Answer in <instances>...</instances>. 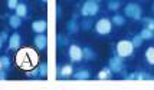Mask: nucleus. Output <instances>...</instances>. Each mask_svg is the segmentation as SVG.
<instances>
[{
  "instance_id": "nucleus-22",
  "label": "nucleus",
  "mask_w": 154,
  "mask_h": 90,
  "mask_svg": "<svg viewBox=\"0 0 154 90\" xmlns=\"http://www.w3.org/2000/svg\"><path fill=\"white\" fill-rule=\"evenodd\" d=\"M92 20H89V19H84L82 22L79 23V27L82 29V30H89L91 27H92Z\"/></svg>"
},
{
  "instance_id": "nucleus-35",
  "label": "nucleus",
  "mask_w": 154,
  "mask_h": 90,
  "mask_svg": "<svg viewBox=\"0 0 154 90\" xmlns=\"http://www.w3.org/2000/svg\"><path fill=\"white\" fill-rule=\"evenodd\" d=\"M0 70H5V69H3V64H2V62H0Z\"/></svg>"
},
{
  "instance_id": "nucleus-37",
  "label": "nucleus",
  "mask_w": 154,
  "mask_h": 90,
  "mask_svg": "<svg viewBox=\"0 0 154 90\" xmlns=\"http://www.w3.org/2000/svg\"><path fill=\"white\" fill-rule=\"evenodd\" d=\"M153 12H154V4H153Z\"/></svg>"
},
{
  "instance_id": "nucleus-36",
  "label": "nucleus",
  "mask_w": 154,
  "mask_h": 90,
  "mask_svg": "<svg viewBox=\"0 0 154 90\" xmlns=\"http://www.w3.org/2000/svg\"><path fill=\"white\" fill-rule=\"evenodd\" d=\"M40 1H43V3H46V1H48V0H40Z\"/></svg>"
},
{
  "instance_id": "nucleus-2",
  "label": "nucleus",
  "mask_w": 154,
  "mask_h": 90,
  "mask_svg": "<svg viewBox=\"0 0 154 90\" xmlns=\"http://www.w3.org/2000/svg\"><path fill=\"white\" fill-rule=\"evenodd\" d=\"M134 45L131 43V40H120L117 46H115V51H117V54L120 56V57L125 59L128 56H131L133 53H134Z\"/></svg>"
},
{
  "instance_id": "nucleus-21",
  "label": "nucleus",
  "mask_w": 154,
  "mask_h": 90,
  "mask_svg": "<svg viewBox=\"0 0 154 90\" xmlns=\"http://www.w3.org/2000/svg\"><path fill=\"white\" fill-rule=\"evenodd\" d=\"M121 6V0H111V1H108V9L111 10V12H117Z\"/></svg>"
},
{
  "instance_id": "nucleus-4",
  "label": "nucleus",
  "mask_w": 154,
  "mask_h": 90,
  "mask_svg": "<svg viewBox=\"0 0 154 90\" xmlns=\"http://www.w3.org/2000/svg\"><path fill=\"white\" fill-rule=\"evenodd\" d=\"M100 12V6H98V3L94 1V0H87L82 7H81V14L84 16V17H92L95 16L97 13Z\"/></svg>"
},
{
  "instance_id": "nucleus-13",
  "label": "nucleus",
  "mask_w": 154,
  "mask_h": 90,
  "mask_svg": "<svg viewBox=\"0 0 154 90\" xmlns=\"http://www.w3.org/2000/svg\"><path fill=\"white\" fill-rule=\"evenodd\" d=\"M97 77H98L100 80H109V79L112 77V70H111L109 67H104V69L97 74Z\"/></svg>"
},
{
  "instance_id": "nucleus-6",
  "label": "nucleus",
  "mask_w": 154,
  "mask_h": 90,
  "mask_svg": "<svg viewBox=\"0 0 154 90\" xmlns=\"http://www.w3.org/2000/svg\"><path fill=\"white\" fill-rule=\"evenodd\" d=\"M68 56L71 59V62L74 63H79L81 60H84V54H82V49L78 45H71L68 49Z\"/></svg>"
},
{
  "instance_id": "nucleus-29",
  "label": "nucleus",
  "mask_w": 154,
  "mask_h": 90,
  "mask_svg": "<svg viewBox=\"0 0 154 90\" xmlns=\"http://www.w3.org/2000/svg\"><path fill=\"white\" fill-rule=\"evenodd\" d=\"M17 4H19V0H7V7L10 10H16Z\"/></svg>"
},
{
  "instance_id": "nucleus-14",
  "label": "nucleus",
  "mask_w": 154,
  "mask_h": 90,
  "mask_svg": "<svg viewBox=\"0 0 154 90\" xmlns=\"http://www.w3.org/2000/svg\"><path fill=\"white\" fill-rule=\"evenodd\" d=\"M89 77H91V74H89V71L85 70V69H81V70H78L76 73H74L75 80H88Z\"/></svg>"
},
{
  "instance_id": "nucleus-3",
  "label": "nucleus",
  "mask_w": 154,
  "mask_h": 90,
  "mask_svg": "<svg viewBox=\"0 0 154 90\" xmlns=\"http://www.w3.org/2000/svg\"><path fill=\"white\" fill-rule=\"evenodd\" d=\"M112 30V22L108 17H102L100 19L97 23H95V32L98 33L100 36H105V34H109Z\"/></svg>"
},
{
  "instance_id": "nucleus-28",
  "label": "nucleus",
  "mask_w": 154,
  "mask_h": 90,
  "mask_svg": "<svg viewBox=\"0 0 154 90\" xmlns=\"http://www.w3.org/2000/svg\"><path fill=\"white\" fill-rule=\"evenodd\" d=\"M26 76L27 77H39L40 74H39V69H32V70H27L26 71Z\"/></svg>"
},
{
  "instance_id": "nucleus-5",
  "label": "nucleus",
  "mask_w": 154,
  "mask_h": 90,
  "mask_svg": "<svg viewBox=\"0 0 154 90\" xmlns=\"http://www.w3.org/2000/svg\"><path fill=\"white\" fill-rule=\"evenodd\" d=\"M124 13H125L127 17H131V19H134V20L143 19V9L137 3H128V4H125Z\"/></svg>"
},
{
  "instance_id": "nucleus-33",
  "label": "nucleus",
  "mask_w": 154,
  "mask_h": 90,
  "mask_svg": "<svg viewBox=\"0 0 154 90\" xmlns=\"http://www.w3.org/2000/svg\"><path fill=\"white\" fill-rule=\"evenodd\" d=\"M125 80H135V73H133V74H128V76H125Z\"/></svg>"
},
{
  "instance_id": "nucleus-30",
  "label": "nucleus",
  "mask_w": 154,
  "mask_h": 90,
  "mask_svg": "<svg viewBox=\"0 0 154 90\" xmlns=\"http://www.w3.org/2000/svg\"><path fill=\"white\" fill-rule=\"evenodd\" d=\"M0 39H2L3 42L9 40V34H7V32H2V33H0Z\"/></svg>"
},
{
  "instance_id": "nucleus-27",
  "label": "nucleus",
  "mask_w": 154,
  "mask_h": 90,
  "mask_svg": "<svg viewBox=\"0 0 154 90\" xmlns=\"http://www.w3.org/2000/svg\"><path fill=\"white\" fill-rule=\"evenodd\" d=\"M0 62L3 64V69H5V70H7V69L10 67V62H9V57H7V56H2V57H0Z\"/></svg>"
},
{
  "instance_id": "nucleus-20",
  "label": "nucleus",
  "mask_w": 154,
  "mask_h": 90,
  "mask_svg": "<svg viewBox=\"0 0 154 90\" xmlns=\"http://www.w3.org/2000/svg\"><path fill=\"white\" fill-rule=\"evenodd\" d=\"M66 30L69 33H76L79 30V25L76 23V20H71L69 23L66 25Z\"/></svg>"
},
{
  "instance_id": "nucleus-34",
  "label": "nucleus",
  "mask_w": 154,
  "mask_h": 90,
  "mask_svg": "<svg viewBox=\"0 0 154 90\" xmlns=\"http://www.w3.org/2000/svg\"><path fill=\"white\" fill-rule=\"evenodd\" d=\"M3 43H5V42H3V40L0 39V49H2V46H3Z\"/></svg>"
},
{
  "instance_id": "nucleus-19",
  "label": "nucleus",
  "mask_w": 154,
  "mask_h": 90,
  "mask_svg": "<svg viewBox=\"0 0 154 90\" xmlns=\"http://www.w3.org/2000/svg\"><path fill=\"white\" fill-rule=\"evenodd\" d=\"M146 60L148 64L154 66V47H148L146 50Z\"/></svg>"
},
{
  "instance_id": "nucleus-18",
  "label": "nucleus",
  "mask_w": 154,
  "mask_h": 90,
  "mask_svg": "<svg viewBox=\"0 0 154 90\" xmlns=\"http://www.w3.org/2000/svg\"><path fill=\"white\" fill-rule=\"evenodd\" d=\"M111 22H112V25H115V26H124L125 25V17L121 16V14H114Z\"/></svg>"
},
{
  "instance_id": "nucleus-31",
  "label": "nucleus",
  "mask_w": 154,
  "mask_h": 90,
  "mask_svg": "<svg viewBox=\"0 0 154 90\" xmlns=\"http://www.w3.org/2000/svg\"><path fill=\"white\" fill-rule=\"evenodd\" d=\"M6 79H7L6 70H0V80H6Z\"/></svg>"
},
{
  "instance_id": "nucleus-26",
  "label": "nucleus",
  "mask_w": 154,
  "mask_h": 90,
  "mask_svg": "<svg viewBox=\"0 0 154 90\" xmlns=\"http://www.w3.org/2000/svg\"><path fill=\"white\" fill-rule=\"evenodd\" d=\"M38 69H39L40 77H45V76H46V73H48V64L46 63H40Z\"/></svg>"
},
{
  "instance_id": "nucleus-16",
  "label": "nucleus",
  "mask_w": 154,
  "mask_h": 90,
  "mask_svg": "<svg viewBox=\"0 0 154 90\" xmlns=\"http://www.w3.org/2000/svg\"><path fill=\"white\" fill-rule=\"evenodd\" d=\"M140 36L143 37V40H153L154 39V32L153 30H150V29H147V27H144V29L140 32Z\"/></svg>"
},
{
  "instance_id": "nucleus-24",
  "label": "nucleus",
  "mask_w": 154,
  "mask_h": 90,
  "mask_svg": "<svg viewBox=\"0 0 154 90\" xmlns=\"http://www.w3.org/2000/svg\"><path fill=\"white\" fill-rule=\"evenodd\" d=\"M131 43L134 45V47H141L143 46V37H141L140 34H135L134 37L131 39Z\"/></svg>"
},
{
  "instance_id": "nucleus-25",
  "label": "nucleus",
  "mask_w": 154,
  "mask_h": 90,
  "mask_svg": "<svg viewBox=\"0 0 154 90\" xmlns=\"http://www.w3.org/2000/svg\"><path fill=\"white\" fill-rule=\"evenodd\" d=\"M143 22L146 23V27H147V29H150V30H153V32H154V19L144 17V19H143Z\"/></svg>"
},
{
  "instance_id": "nucleus-8",
  "label": "nucleus",
  "mask_w": 154,
  "mask_h": 90,
  "mask_svg": "<svg viewBox=\"0 0 154 90\" xmlns=\"http://www.w3.org/2000/svg\"><path fill=\"white\" fill-rule=\"evenodd\" d=\"M33 43L35 46L39 49V50H43V49H46V45H48V39L46 36L43 34V33H38L33 39Z\"/></svg>"
},
{
  "instance_id": "nucleus-32",
  "label": "nucleus",
  "mask_w": 154,
  "mask_h": 90,
  "mask_svg": "<svg viewBox=\"0 0 154 90\" xmlns=\"http://www.w3.org/2000/svg\"><path fill=\"white\" fill-rule=\"evenodd\" d=\"M58 42H59V43L62 42V45H66V43H68V39L66 37H60V36H59V37H58Z\"/></svg>"
},
{
  "instance_id": "nucleus-1",
  "label": "nucleus",
  "mask_w": 154,
  "mask_h": 90,
  "mask_svg": "<svg viewBox=\"0 0 154 90\" xmlns=\"http://www.w3.org/2000/svg\"><path fill=\"white\" fill-rule=\"evenodd\" d=\"M39 56H38V53L36 50L33 49H30V47H23V49H20L17 53H16V56H14V63L17 67H20L22 70H32L35 69L38 63H39Z\"/></svg>"
},
{
  "instance_id": "nucleus-17",
  "label": "nucleus",
  "mask_w": 154,
  "mask_h": 90,
  "mask_svg": "<svg viewBox=\"0 0 154 90\" xmlns=\"http://www.w3.org/2000/svg\"><path fill=\"white\" fill-rule=\"evenodd\" d=\"M16 14H17L19 17L27 16V6L25 3H19V4H17V7H16Z\"/></svg>"
},
{
  "instance_id": "nucleus-15",
  "label": "nucleus",
  "mask_w": 154,
  "mask_h": 90,
  "mask_svg": "<svg viewBox=\"0 0 154 90\" xmlns=\"http://www.w3.org/2000/svg\"><path fill=\"white\" fill-rule=\"evenodd\" d=\"M72 73H74V67H72L71 64H65V66L60 69L59 76L60 77H68V76H71Z\"/></svg>"
},
{
  "instance_id": "nucleus-11",
  "label": "nucleus",
  "mask_w": 154,
  "mask_h": 90,
  "mask_svg": "<svg viewBox=\"0 0 154 90\" xmlns=\"http://www.w3.org/2000/svg\"><path fill=\"white\" fill-rule=\"evenodd\" d=\"M82 54H84L85 62H91V60H94V59L97 57V51H95L92 47H89V46H85V47L82 49Z\"/></svg>"
},
{
  "instance_id": "nucleus-7",
  "label": "nucleus",
  "mask_w": 154,
  "mask_h": 90,
  "mask_svg": "<svg viewBox=\"0 0 154 90\" xmlns=\"http://www.w3.org/2000/svg\"><path fill=\"white\" fill-rule=\"evenodd\" d=\"M111 70H112V73H120V71H122L124 69H125V64H124V59L120 57L118 54L117 56H114V57L109 59V66H108Z\"/></svg>"
},
{
  "instance_id": "nucleus-10",
  "label": "nucleus",
  "mask_w": 154,
  "mask_h": 90,
  "mask_svg": "<svg viewBox=\"0 0 154 90\" xmlns=\"http://www.w3.org/2000/svg\"><path fill=\"white\" fill-rule=\"evenodd\" d=\"M22 43V37H20V34L17 32H14L10 37H9V49L10 50H14V49H17Z\"/></svg>"
},
{
  "instance_id": "nucleus-23",
  "label": "nucleus",
  "mask_w": 154,
  "mask_h": 90,
  "mask_svg": "<svg viewBox=\"0 0 154 90\" xmlns=\"http://www.w3.org/2000/svg\"><path fill=\"white\" fill-rule=\"evenodd\" d=\"M135 80H154V77L147 73H135Z\"/></svg>"
},
{
  "instance_id": "nucleus-38",
  "label": "nucleus",
  "mask_w": 154,
  "mask_h": 90,
  "mask_svg": "<svg viewBox=\"0 0 154 90\" xmlns=\"http://www.w3.org/2000/svg\"><path fill=\"white\" fill-rule=\"evenodd\" d=\"M94 1H98V0H94Z\"/></svg>"
},
{
  "instance_id": "nucleus-12",
  "label": "nucleus",
  "mask_w": 154,
  "mask_h": 90,
  "mask_svg": "<svg viewBox=\"0 0 154 90\" xmlns=\"http://www.w3.org/2000/svg\"><path fill=\"white\" fill-rule=\"evenodd\" d=\"M9 25H10V27L12 29H19L20 26H22V17H19L17 14H13V16H10L9 17Z\"/></svg>"
},
{
  "instance_id": "nucleus-9",
  "label": "nucleus",
  "mask_w": 154,
  "mask_h": 90,
  "mask_svg": "<svg viewBox=\"0 0 154 90\" xmlns=\"http://www.w3.org/2000/svg\"><path fill=\"white\" fill-rule=\"evenodd\" d=\"M46 20L40 19V20H35L33 23H32V30H33L36 34L38 33H45V30H46Z\"/></svg>"
}]
</instances>
